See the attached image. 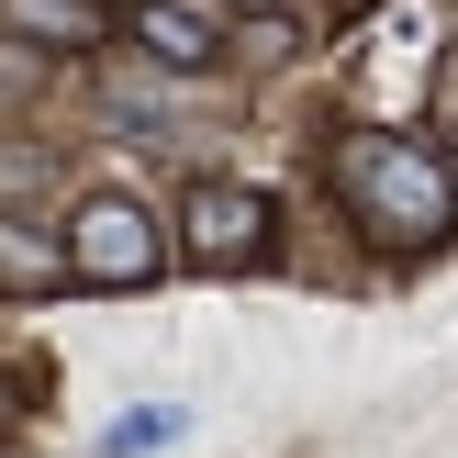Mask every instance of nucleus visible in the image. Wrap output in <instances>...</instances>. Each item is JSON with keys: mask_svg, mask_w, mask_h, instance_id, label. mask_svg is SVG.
<instances>
[{"mask_svg": "<svg viewBox=\"0 0 458 458\" xmlns=\"http://www.w3.org/2000/svg\"><path fill=\"white\" fill-rule=\"evenodd\" d=\"M335 168H347V201H358V224L380 246H437L447 213H458V179L425 146H403V134H347Z\"/></svg>", "mask_w": 458, "mask_h": 458, "instance_id": "obj_1", "label": "nucleus"}, {"mask_svg": "<svg viewBox=\"0 0 458 458\" xmlns=\"http://www.w3.org/2000/svg\"><path fill=\"white\" fill-rule=\"evenodd\" d=\"M0 22H22L45 45H101V12L89 0H0Z\"/></svg>", "mask_w": 458, "mask_h": 458, "instance_id": "obj_6", "label": "nucleus"}, {"mask_svg": "<svg viewBox=\"0 0 458 458\" xmlns=\"http://www.w3.org/2000/svg\"><path fill=\"white\" fill-rule=\"evenodd\" d=\"M179 425H191V414H179V403H146V414H123V425H112V437H101V458H157V447L179 437Z\"/></svg>", "mask_w": 458, "mask_h": 458, "instance_id": "obj_7", "label": "nucleus"}, {"mask_svg": "<svg viewBox=\"0 0 458 458\" xmlns=\"http://www.w3.org/2000/svg\"><path fill=\"white\" fill-rule=\"evenodd\" d=\"M134 34H146L168 67H213V45H224L213 22H201V12H179V0H146V12H134Z\"/></svg>", "mask_w": 458, "mask_h": 458, "instance_id": "obj_4", "label": "nucleus"}, {"mask_svg": "<svg viewBox=\"0 0 458 458\" xmlns=\"http://www.w3.org/2000/svg\"><path fill=\"white\" fill-rule=\"evenodd\" d=\"M179 224H191V258H201V268H235V258H258V246H268V201L235 191V179H201Z\"/></svg>", "mask_w": 458, "mask_h": 458, "instance_id": "obj_3", "label": "nucleus"}, {"mask_svg": "<svg viewBox=\"0 0 458 458\" xmlns=\"http://www.w3.org/2000/svg\"><path fill=\"white\" fill-rule=\"evenodd\" d=\"M67 258H79V280L134 291V280H157V224L134 213V201H89V213L67 224Z\"/></svg>", "mask_w": 458, "mask_h": 458, "instance_id": "obj_2", "label": "nucleus"}, {"mask_svg": "<svg viewBox=\"0 0 458 458\" xmlns=\"http://www.w3.org/2000/svg\"><path fill=\"white\" fill-rule=\"evenodd\" d=\"M67 268H79V258H67V246H45L34 224H0V280H12V291H56Z\"/></svg>", "mask_w": 458, "mask_h": 458, "instance_id": "obj_5", "label": "nucleus"}]
</instances>
